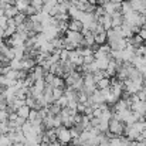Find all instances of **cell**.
Returning a JSON list of instances; mask_svg holds the SVG:
<instances>
[{"instance_id":"obj_1","label":"cell","mask_w":146,"mask_h":146,"mask_svg":"<svg viewBox=\"0 0 146 146\" xmlns=\"http://www.w3.org/2000/svg\"><path fill=\"white\" fill-rule=\"evenodd\" d=\"M125 126L126 125L122 121H119L116 116H112L109 121V131L108 132H111L113 136H122L125 132Z\"/></svg>"},{"instance_id":"obj_2","label":"cell","mask_w":146,"mask_h":146,"mask_svg":"<svg viewBox=\"0 0 146 146\" xmlns=\"http://www.w3.org/2000/svg\"><path fill=\"white\" fill-rule=\"evenodd\" d=\"M55 133H57V141H58L61 145L65 146L72 142V135H71L70 128H65V126L57 128V129H55Z\"/></svg>"},{"instance_id":"obj_3","label":"cell","mask_w":146,"mask_h":146,"mask_svg":"<svg viewBox=\"0 0 146 146\" xmlns=\"http://www.w3.org/2000/svg\"><path fill=\"white\" fill-rule=\"evenodd\" d=\"M111 17H112V29H119L125 23V16L121 13V10L111 14Z\"/></svg>"},{"instance_id":"obj_4","label":"cell","mask_w":146,"mask_h":146,"mask_svg":"<svg viewBox=\"0 0 146 146\" xmlns=\"http://www.w3.org/2000/svg\"><path fill=\"white\" fill-rule=\"evenodd\" d=\"M85 29L84 23L78 19H71L68 23V30L70 31H77V33H82V30Z\"/></svg>"},{"instance_id":"obj_5","label":"cell","mask_w":146,"mask_h":146,"mask_svg":"<svg viewBox=\"0 0 146 146\" xmlns=\"http://www.w3.org/2000/svg\"><path fill=\"white\" fill-rule=\"evenodd\" d=\"M98 21H99V24L105 29V31H109V30L112 29V17H111V14H105V16L101 17Z\"/></svg>"},{"instance_id":"obj_6","label":"cell","mask_w":146,"mask_h":146,"mask_svg":"<svg viewBox=\"0 0 146 146\" xmlns=\"http://www.w3.org/2000/svg\"><path fill=\"white\" fill-rule=\"evenodd\" d=\"M30 113H31V109H30V106H27V105H23L21 108H19V109H17V115H19L20 118L26 119V121H29Z\"/></svg>"},{"instance_id":"obj_7","label":"cell","mask_w":146,"mask_h":146,"mask_svg":"<svg viewBox=\"0 0 146 146\" xmlns=\"http://www.w3.org/2000/svg\"><path fill=\"white\" fill-rule=\"evenodd\" d=\"M95 44H98L99 47L108 44V36H106V31H105V33H98V34H95Z\"/></svg>"},{"instance_id":"obj_8","label":"cell","mask_w":146,"mask_h":146,"mask_svg":"<svg viewBox=\"0 0 146 146\" xmlns=\"http://www.w3.org/2000/svg\"><path fill=\"white\" fill-rule=\"evenodd\" d=\"M111 82H112L111 78H104L97 84V88L98 90H108V88H111Z\"/></svg>"},{"instance_id":"obj_9","label":"cell","mask_w":146,"mask_h":146,"mask_svg":"<svg viewBox=\"0 0 146 146\" xmlns=\"http://www.w3.org/2000/svg\"><path fill=\"white\" fill-rule=\"evenodd\" d=\"M30 4H31V6H33L38 13L44 9V1H43V0H31V1H30Z\"/></svg>"},{"instance_id":"obj_10","label":"cell","mask_w":146,"mask_h":146,"mask_svg":"<svg viewBox=\"0 0 146 146\" xmlns=\"http://www.w3.org/2000/svg\"><path fill=\"white\" fill-rule=\"evenodd\" d=\"M64 91H65V90H61V88H54V91H52L54 101H58L61 97H64Z\"/></svg>"},{"instance_id":"obj_11","label":"cell","mask_w":146,"mask_h":146,"mask_svg":"<svg viewBox=\"0 0 146 146\" xmlns=\"http://www.w3.org/2000/svg\"><path fill=\"white\" fill-rule=\"evenodd\" d=\"M139 36H141V37H142V38H143V40L146 41V29H141V31H139Z\"/></svg>"}]
</instances>
